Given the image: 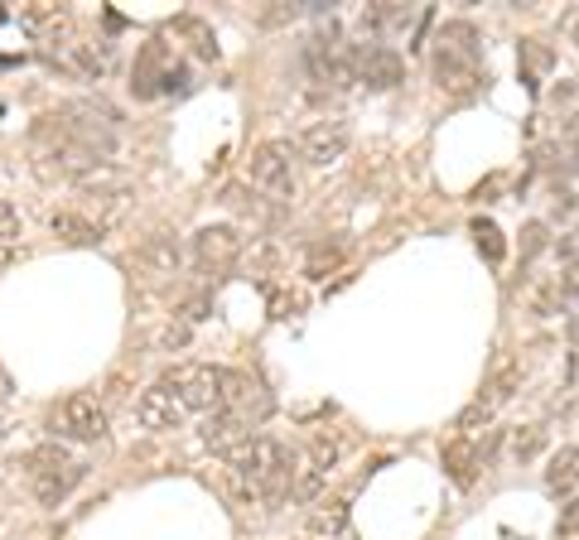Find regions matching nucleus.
Segmentation results:
<instances>
[{"label":"nucleus","instance_id":"e433bc0d","mask_svg":"<svg viewBox=\"0 0 579 540\" xmlns=\"http://www.w3.org/2000/svg\"><path fill=\"white\" fill-rule=\"evenodd\" d=\"M6 20H10V10H6V6H0V24H6Z\"/></svg>","mask_w":579,"mask_h":540},{"label":"nucleus","instance_id":"20e7f679","mask_svg":"<svg viewBox=\"0 0 579 540\" xmlns=\"http://www.w3.org/2000/svg\"><path fill=\"white\" fill-rule=\"evenodd\" d=\"M78 213L82 217H92V223L96 227H116L121 223V217H126V207H131V198H135V193H131V184H126V179H121L116 170H106V164H102V170H92V174H82L78 179Z\"/></svg>","mask_w":579,"mask_h":540},{"label":"nucleus","instance_id":"f704fd0d","mask_svg":"<svg viewBox=\"0 0 579 540\" xmlns=\"http://www.w3.org/2000/svg\"><path fill=\"white\" fill-rule=\"evenodd\" d=\"M565 381L579 386V348H570V367H565Z\"/></svg>","mask_w":579,"mask_h":540},{"label":"nucleus","instance_id":"4be33fe9","mask_svg":"<svg viewBox=\"0 0 579 540\" xmlns=\"http://www.w3.org/2000/svg\"><path fill=\"white\" fill-rule=\"evenodd\" d=\"M343 526H348V502L343 497H334V502H319L309 511V531L314 536H338Z\"/></svg>","mask_w":579,"mask_h":540},{"label":"nucleus","instance_id":"c756f323","mask_svg":"<svg viewBox=\"0 0 579 540\" xmlns=\"http://www.w3.org/2000/svg\"><path fill=\"white\" fill-rule=\"evenodd\" d=\"M565 155H570V174H579V116L565 126Z\"/></svg>","mask_w":579,"mask_h":540},{"label":"nucleus","instance_id":"393cba45","mask_svg":"<svg viewBox=\"0 0 579 540\" xmlns=\"http://www.w3.org/2000/svg\"><path fill=\"white\" fill-rule=\"evenodd\" d=\"M174 34H189V39H193V49H199L203 59H217V39H213V30H209V24H203L199 16L174 20Z\"/></svg>","mask_w":579,"mask_h":540},{"label":"nucleus","instance_id":"a878e982","mask_svg":"<svg viewBox=\"0 0 579 540\" xmlns=\"http://www.w3.org/2000/svg\"><path fill=\"white\" fill-rule=\"evenodd\" d=\"M541 449H546V429L541 425H527V429H517V435H512V459L517 463L541 459Z\"/></svg>","mask_w":579,"mask_h":540},{"label":"nucleus","instance_id":"f03ea898","mask_svg":"<svg viewBox=\"0 0 579 540\" xmlns=\"http://www.w3.org/2000/svg\"><path fill=\"white\" fill-rule=\"evenodd\" d=\"M435 82L449 96H474L488 73H482V39L468 20H449L435 39Z\"/></svg>","mask_w":579,"mask_h":540},{"label":"nucleus","instance_id":"f3484780","mask_svg":"<svg viewBox=\"0 0 579 540\" xmlns=\"http://www.w3.org/2000/svg\"><path fill=\"white\" fill-rule=\"evenodd\" d=\"M49 232L59 242H68V246H102L106 242V232L92 223V217H82L78 207H59V213L49 217Z\"/></svg>","mask_w":579,"mask_h":540},{"label":"nucleus","instance_id":"6ab92c4d","mask_svg":"<svg viewBox=\"0 0 579 540\" xmlns=\"http://www.w3.org/2000/svg\"><path fill=\"white\" fill-rule=\"evenodd\" d=\"M575 488H579V445H565L560 454H550V468H546V492L570 497Z\"/></svg>","mask_w":579,"mask_h":540},{"label":"nucleus","instance_id":"b1692460","mask_svg":"<svg viewBox=\"0 0 579 540\" xmlns=\"http://www.w3.org/2000/svg\"><path fill=\"white\" fill-rule=\"evenodd\" d=\"M474 242H478V252L492 261V266H498V261L507 256V242H502V232H498V223H492V217H478L474 223Z\"/></svg>","mask_w":579,"mask_h":540},{"label":"nucleus","instance_id":"aec40b11","mask_svg":"<svg viewBox=\"0 0 579 540\" xmlns=\"http://www.w3.org/2000/svg\"><path fill=\"white\" fill-rule=\"evenodd\" d=\"M343 454H348V439L334 435V429H319V435L309 439V468H319V473H334L343 463Z\"/></svg>","mask_w":579,"mask_h":540},{"label":"nucleus","instance_id":"2f4dec72","mask_svg":"<svg viewBox=\"0 0 579 540\" xmlns=\"http://www.w3.org/2000/svg\"><path fill=\"white\" fill-rule=\"evenodd\" d=\"M560 30H565V34H570V39H575V44H579V10H565V20H560Z\"/></svg>","mask_w":579,"mask_h":540},{"label":"nucleus","instance_id":"c85d7f7f","mask_svg":"<svg viewBox=\"0 0 579 540\" xmlns=\"http://www.w3.org/2000/svg\"><path fill=\"white\" fill-rule=\"evenodd\" d=\"M546 237H550V227L546 223H527L521 227V261H536L546 252Z\"/></svg>","mask_w":579,"mask_h":540},{"label":"nucleus","instance_id":"7ed1b4c3","mask_svg":"<svg viewBox=\"0 0 579 540\" xmlns=\"http://www.w3.org/2000/svg\"><path fill=\"white\" fill-rule=\"evenodd\" d=\"M24 468H30V488L44 507H59L68 502V492L82 482V459H73V454L63 449V439H53V445H39L30 459H24Z\"/></svg>","mask_w":579,"mask_h":540},{"label":"nucleus","instance_id":"c9c22d12","mask_svg":"<svg viewBox=\"0 0 579 540\" xmlns=\"http://www.w3.org/2000/svg\"><path fill=\"white\" fill-rule=\"evenodd\" d=\"M560 540H579V531H560Z\"/></svg>","mask_w":579,"mask_h":540},{"label":"nucleus","instance_id":"423d86ee","mask_svg":"<svg viewBox=\"0 0 579 540\" xmlns=\"http://www.w3.org/2000/svg\"><path fill=\"white\" fill-rule=\"evenodd\" d=\"M295 160H299V150L290 141H261L252 150V160H246V179H252V189H261L266 198L290 203L295 198V189H299Z\"/></svg>","mask_w":579,"mask_h":540},{"label":"nucleus","instance_id":"ddd939ff","mask_svg":"<svg viewBox=\"0 0 579 540\" xmlns=\"http://www.w3.org/2000/svg\"><path fill=\"white\" fill-rule=\"evenodd\" d=\"M353 145V131L348 121H314V126L299 135V160L309 164V170H328V164H338L343 155H348Z\"/></svg>","mask_w":579,"mask_h":540},{"label":"nucleus","instance_id":"2eb2a0df","mask_svg":"<svg viewBox=\"0 0 579 540\" xmlns=\"http://www.w3.org/2000/svg\"><path fill=\"white\" fill-rule=\"evenodd\" d=\"M252 435V420H242V415H227V410H213L203 415V429H199V445L213 449V454H237Z\"/></svg>","mask_w":579,"mask_h":540},{"label":"nucleus","instance_id":"412c9836","mask_svg":"<svg viewBox=\"0 0 579 540\" xmlns=\"http://www.w3.org/2000/svg\"><path fill=\"white\" fill-rule=\"evenodd\" d=\"M343 261H348V242H314L309 256H305V275H314V281H324L328 271H338Z\"/></svg>","mask_w":579,"mask_h":540},{"label":"nucleus","instance_id":"dca6fc26","mask_svg":"<svg viewBox=\"0 0 579 540\" xmlns=\"http://www.w3.org/2000/svg\"><path fill=\"white\" fill-rule=\"evenodd\" d=\"M184 420H189V410L179 406L164 386H150V391H141V400H135V425L141 429H179Z\"/></svg>","mask_w":579,"mask_h":540},{"label":"nucleus","instance_id":"5701e85b","mask_svg":"<svg viewBox=\"0 0 579 540\" xmlns=\"http://www.w3.org/2000/svg\"><path fill=\"white\" fill-rule=\"evenodd\" d=\"M20 237H24V223H20V213H16V203L10 198H0V266L10 261V252L20 246Z\"/></svg>","mask_w":579,"mask_h":540},{"label":"nucleus","instance_id":"9b49d317","mask_svg":"<svg viewBox=\"0 0 579 540\" xmlns=\"http://www.w3.org/2000/svg\"><path fill=\"white\" fill-rule=\"evenodd\" d=\"M242 252H246V237L232 223H209L193 232V242H189V261L199 271H227Z\"/></svg>","mask_w":579,"mask_h":540},{"label":"nucleus","instance_id":"f257e3e1","mask_svg":"<svg viewBox=\"0 0 579 540\" xmlns=\"http://www.w3.org/2000/svg\"><path fill=\"white\" fill-rule=\"evenodd\" d=\"M232 473H237L246 502L256 497V502L275 507V502H285V497L295 492V454H290L281 439L256 435L232 454Z\"/></svg>","mask_w":579,"mask_h":540},{"label":"nucleus","instance_id":"f8f14e48","mask_svg":"<svg viewBox=\"0 0 579 540\" xmlns=\"http://www.w3.org/2000/svg\"><path fill=\"white\" fill-rule=\"evenodd\" d=\"M189 88V68L170 59L164 44H145L141 63H135V92L155 96V92H184Z\"/></svg>","mask_w":579,"mask_h":540},{"label":"nucleus","instance_id":"a211bd4d","mask_svg":"<svg viewBox=\"0 0 579 540\" xmlns=\"http://www.w3.org/2000/svg\"><path fill=\"white\" fill-rule=\"evenodd\" d=\"M445 468H449V478L459 482V488H474V478H478V468H482L478 439H474V435L449 439V445H445Z\"/></svg>","mask_w":579,"mask_h":540},{"label":"nucleus","instance_id":"473e14b6","mask_svg":"<svg viewBox=\"0 0 579 540\" xmlns=\"http://www.w3.org/2000/svg\"><path fill=\"white\" fill-rule=\"evenodd\" d=\"M16 396V381H10V371H6V363H0V406Z\"/></svg>","mask_w":579,"mask_h":540},{"label":"nucleus","instance_id":"9d476101","mask_svg":"<svg viewBox=\"0 0 579 540\" xmlns=\"http://www.w3.org/2000/svg\"><path fill=\"white\" fill-rule=\"evenodd\" d=\"M53 435L73 445H102L106 439V410L92 396H68L53 406Z\"/></svg>","mask_w":579,"mask_h":540},{"label":"nucleus","instance_id":"1a4fd4ad","mask_svg":"<svg viewBox=\"0 0 579 540\" xmlns=\"http://www.w3.org/2000/svg\"><path fill=\"white\" fill-rule=\"evenodd\" d=\"M348 73L353 82H363L367 92H392L406 78V59L386 44H353L348 49Z\"/></svg>","mask_w":579,"mask_h":540},{"label":"nucleus","instance_id":"6e6552de","mask_svg":"<svg viewBox=\"0 0 579 540\" xmlns=\"http://www.w3.org/2000/svg\"><path fill=\"white\" fill-rule=\"evenodd\" d=\"M271 391L261 386L252 371H232V367H217V410H227V415H242V420H252L261 425L271 415Z\"/></svg>","mask_w":579,"mask_h":540},{"label":"nucleus","instance_id":"72a5a7b5","mask_svg":"<svg viewBox=\"0 0 579 540\" xmlns=\"http://www.w3.org/2000/svg\"><path fill=\"white\" fill-rule=\"evenodd\" d=\"M560 531H579V497H575V507L560 517Z\"/></svg>","mask_w":579,"mask_h":540},{"label":"nucleus","instance_id":"39448f33","mask_svg":"<svg viewBox=\"0 0 579 540\" xmlns=\"http://www.w3.org/2000/svg\"><path fill=\"white\" fill-rule=\"evenodd\" d=\"M521 391V363L512 353H498L492 357V371H488V381H482V391L468 400L464 415H459V429L464 435H474L478 425H492V415H498L507 400H512Z\"/></svg>","mask_w":579,"mask_h":540},{"label":"nucleus","instance_id":"cd10ccee","mask_svg":"<svg viewBox=\"0 0 579 540\" xmlns=\"http://www.w3.org/2000/svg\"><path fill=\"white\" fill-rule=\"evenodd\" d=\"M227 203H232V207H242V213H252V223H271V217H275L271 207L256 198V193H242V189H227Z\"/></svg>","mask_w":579,"mask_h":540},{"label":"nucleus","instance_id":"7c9ffc66","mask_svg":"<svg viewBox=\"0 0 579 540\" xmlns=\"http://www.w3.org/2000/svg\"><path fill=\"white\" fill-rule=\"evenodd\" d=\"M160 343H164V348H184V343H189V324H170Z\"/></svg>","mask_w":579,"mask_h":540},{"label":"nucleus","instance_id":"bb28decb","mask_svg":"<svg viewBox=\"0 0 579 540\" xmlns=\"http://www.w3.org/2000/svg\"><path fill=\"white\" fill-rule=\"evenodd\" d=\"M324 478L328 473H319V468H295V497H299V502H314V497H319L324 492Z\"/></svg>","mask_w":579,"mask_h":540},{"label":"nucleus","instance_id":"4468645a","mask_svg":"<svg viewBox=\"0 0 579 540\" xmlns=\"http://www.w3.org/2000/svg\"><path fill=\"white\" fill-rule=\"evenodd\" d=\"M135 266H141L150 281H174V275L189 266V252L174 232H150V237L135 246Z\"/></svg>","mask_w":579,"mask_h":540},{"label":"nucleus","instance_id":"0eeeda50","mask_svg":"<svg viewBox=\"0 0 579 540\" xmlns=\"http://www.w3.org/2000/svg\"><path fill=\"white\" fill-rule=\"evenodd\" d=\"M164 391H170L189 415H213L217 410V367L203 363H174L164 371Z\"/></svg>","mask_w":579,"mask_h":540}]
</instances>
